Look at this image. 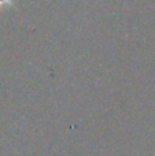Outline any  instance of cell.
<instances>
[{"label": "cell", "mask_w": 155, "mask_h": 156, "mask_svg": "<svg viewBox=\"0 0 155 156\" xmlns=\"http://www.w3.org/2000/svg\"><path fill=\"white\" fill-rule=\"evenodd\" d=\"M11 0H0V5H3V4H8Z\"/></svg>", "instance_id": "cell-1"}]
</instances>
